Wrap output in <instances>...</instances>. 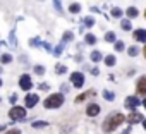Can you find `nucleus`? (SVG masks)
Segmentation results:
<instances>
[{"label":"nucleus","instance_id":"obj_1","mask_svg":"<svg viewBox=\"0 0 146 134\" xmlns=\"http://www.w3.org/2000/svg\"><path fill=\"white\" fill-rule=\"evenodd\" d=\"M125 120V115L124 113H120V112H112V113H108L107 115V119L103 120V125H102V129H103V132H112V131H115L122 122Z\"/></svg>","mask_w":146,"mask_h":134},{"label":"nucleus","instance_id":"obj_2","mask_svg":"<svg viewBox=\"0 0 146 134\" xmlns=\"http://www.w3.org/2000/svg\"><path fill=\"white\" fill-rule=\"evenodd\" d=\"M43 105H45V108H58L60 105H64V95L62 93H53L43 101Z\"/></svg>","mask_w":146,"mask_h":134},{"label":"nucleus","instance_id":"obj_3","mask_svg":"<svg viewBox=\"0 0 146 134\" xmlns=\"http://www.w3.org/2000/svg\"><path fill=\"white\" fill-rule=\"evenodd\" d=\"M9 117H11L12 120H24L26 110H24L23 107H12V108L9 110Z\"/></svg>","mask_w":146,"mask_h":134},{"label":"nucleus","instance_id":"obj_4","mask_svg":"<svg viewBox=\"0 0 146 134\" xmlns=\"http://www.w3.org/2000/svg\"><path fill=\"white\" fill-rule=\"evenodd\" d=\"M70 83H72V86L74 88H83V84H84V74L83 72H72L70 74Z\"/></svg>","mask_w":146,"mask_h":134},{"label":"nucleus","instance_id":"obj_5","mask_svg":"<svg viewBox=\"0 0 146 134\" xmlns=\"http://www.w3.org/2000/svg\"><path fill=\"white\" fill-rule=\"evenodd\" d=\"M124 105H125V108H129V110H136L139 105H143L141 101H139V96H127L125 100H124Z\"/></svg>","mask_w":146,"mask_h":134},{"label":"nucleus","instance_id":"obj_6","mask_svg":"<svg viewBox=\"0 0 146 134\" xmlns=\"http://www.w3.org/2000/svg\"><path fill=\"white\" fill-rule=\"evenodd\" d=\"M19 86H21L24 91L31 90V88H33V81H31V78H29L28 74H23V76H21V79H19Z\"/></svg>","mask_w":146,"mask_h":134},{"label":"nucleus","instance_id":"obj_7","mask_svg":"<svg viewBox=\"0 0 146 134\" xmlns=\"http://www.w3.org/2000/svg\"><path fill=\"white\" fill-rule=\"evenodd\" d=\"M143 119H144V117H143V115H141L139 112H136V110H132V112H131V113H129V115L125 117V120H127V122H129L131 125H132V124H137V122H141Z\"/></svg>","mask_w":146,"mask_h":134},{"label":"nucleus","instance_id":"obj_8","mask_svg":"<svg viewBox=\"0 0 146 134\" xmlns=\"http://www.w3.org/2000/svg\"><path fill=\"white\" fill-rule=\"evenodd\" d=\"M132 38H134V41L146 43V29H134L132 31Z\"/></svg>","mask_w":146,"mask_h":134},{"label":"nucleus","instance_id":"obj_9","mask_svg":"<svg viewBox=\"0 0 146 134\" xmlns=\"http://www.w3.org/2000/svg\"><path fill=\"white\" fill-rule=\"evenodd\" d=\"M136 91L137 95H146V76L139 78L137 83H136Z\"/></svg>","mask_w":146,"mask_h":134},{"label":"nucleus","instance_id":"obj_10","mask_svg":"<svg viewBox=\"0 0 146 134\" xmlns=\"http://www.w3.org/2000/svg\"><path fill=\"white\" fill-rule=\"evenodd\" d=\"M98 113H100V105H98V103H90V105L86 107V115L96 117Z\"/></svg>","mask_w":146,"mask_h":134},{"label":"nucleus","instance_id":"obj_11","mask_svg":"<svg viewBox=\"0 0 146 134\" xmlns=\"http://www.w3.org/2000/svg\"><path fill=\"white\" fill-rule=\"evenodd\" d=\"M38 101H40L38 95H28V96H26V100H24V103H26V107H28V108L36 107V103H38Z\"/></svg>","mask_w":146,"mask_h":134},{"label":"nucleus","instance_id":"obj_12","mask_svg":"<svg viewBox=\"0 0 146 134\" xmlns=\"http://www.w3.org/2000/svg\"><path fill=\"white\" fill-rule=\"evenodd\" d=\"M125 14H127L129 19H134V17L139 16V11H137L136 7H129V9H125Z\"/></svg>","mask_w":146,"mask_h":134},{"label":"nucleus","instance_id":"obj_13","mask_svg":"<svg viewBox=\"0 0 146 134\" xmlns=\"http://www.w3.org/2000/svg\"><path fill=\"white\" fill-rule=\"evenodd\" d=\"M103 60H105V65H108V67H113V65L117 64V58H115V55H107Z\"/></svg>","mask_w":146,"mask_h":134},{"label":"nucleus","instance_id":"obj_14","mask_svg":"<svg viewBox=\"0 0 146 134\" xmlns=\"http://www.w3.org/2000/svg\"><path fill=\"white\" fill-rule=\"evenodd\" d=\"M120 28H122L124 31H131V29H132V24H131L129 19H122V21H120Z\"/></svg>","mask_w":146,"mask_h":134},{"label":"nucleus","instance_id":"obj_15","mask_svg":"<svg viewBox=\"0 0 146 134\" xmlns=\"http://www.w3.org/2000/svg\"><path fill=\"white\" fill-rule=\"evenodd\" d=\"M105 41H108V43H115V41H117V34H115L113 31H108V33L105 34Z\"/></svg>","mask_w":146,"mask_h":134},{"label":"nucleus","instance_id":"obj_16","mask_svg":"<svg viewBox=\"0 0 146 134\" xmlns=\"http://www.w3.org/2000/svg\"><path fill=\"white\" fill-rule=\"evenodd\" d=\"M103 58V55L98 52V50H95V52H91V62H95V64H98L100 60Z\"/></svg>","mask_w":146,"mask_h":134},{"label":"nucleus","instance_id":"obj_17","mask_svg":"<svg viewBox=\"0 0 146 134\" xmlns=\"http://www.w3.org/2000/svg\"><path fill=\"white\" fill-rule=\"evenodd\" d=\"M103 98H105L107 101H113V100H115V93H113V91L105 90V91H103Z\"/></svg>","mask_w":146,"mask_h":134},{"label":"nucleus","instance_id":"obj_18","mask_svg":"<svg viewBox=\"0 0 146 134\" xmlns=\"http://www.w3.org/2000/svg\"><path fill=\"white\" fill-rule=\"evenodd\" d=\"M110 14H112V17H122V14H124V11L122 9H119V7H113L112 11H110Z\"/></svg>","mask_w":146,"mask_h":134},{"label":"nucleus","instance_id":"obj_19","mask_svg":"<svg viewBox=\"0 0 146 134\" xmlns=\"http://www.w3.org/2000/svg\"><path fill=\"white\" fill-rule=\"evenodd\" d=\"M84 41H86L88 45H95V43H96V36L91 34V33H88V34L84 36Z\"/></svg>","mask_w":146,"mask_h":134},{"label":"nucleus","instance_id":"obj_20","mask_svg":"<svg viewBox=\"0 0 146 134\" xmlns=\"http://www.w3.org/2000/svg\"><path fill=\"white\" fill-rule=\"evenodd\" d=\"M95 95V91L91 90V91H88V93H83V95H79L78 98H76V103H79V101H83V100H86L88 96H93Z\"/></svg>","mask_w":146,"mask_h":134},{"label":"nucleus","instance_id":"obj_21","mask_svg":"<svg viewBox=\"0 0 146 134\" xmlns=\"http://www.w3.org/2000/svg\"><path fill=\"white\" fill-rule=\"evenodd\" d=\"M127 53H129V57H136V55L139 53V48H137L136 45H132V46L127 48Z\"/></svg>","mask_w":146,"mask_h":134},{"label":"nucleus","instance_id":"obj_22","mask_svg":"<svg viewBox=\"0 0 146 134\" xmlns=\"http://www.w3.org/2000/svg\"><path fill=\"white\" fill-rule=\"evenodd\" d=\"M0 62H2V64H11L12 62V55L11 53H4L2 57H0Z\"/></svg>","mask_w":146,"mask_h":134},{"label":"nucleus","instance_id":"obj_23","mask_svg":"<svg viewBox=\"0 0 146 134\" xmlns=\"http://www.w3.org/2000/svg\"><path fill=\"white\" fill-rule=\"evenodd\" d=\"M69 11H70V12H72V14H78V12H79V11H81V5H79V4H76V2H74V4H70V5H69Z\"/></svg>","mask_w":146,"mask_h":134},{"label":"nucleus","instance_id":"obj_24","mask_svg":"<svg viewBox=\"0 0 146 134\" xmlns=\"http://www.w3.org/2000/svg\"><path fill=\"white\" fill-rule=\"evenodd\" d=\"M55 72H57V74H65V72H67V67L62 65V64H58V65L55 67Z\"/></svg>","mask_w":146,"mask_h":134},{"label":"nucleus","instance_id":"obj_25","mask_svg":"<svg viewBox=\"0 0 146 134\" xmlns=\"http://www.w3.org/2000/svg\"><path fill=\"white\" fill-rule=\"evenodd\" d=\"M83 23H84V26H86V28H91V26L95 24V19L88 16V17H84V19H83Z\"/></svg>","mask_w":146,"mask_h":134},{"label":"nucleus","instance_id":"obj_26","mask_svg":"<svg viewBox=\"0 0 146 134\" xmlns=\"http://www.w3.org/2000/svg\"><path fill=\"white\" fill-rule=\"evenodd\" d=\"M35 72H36L38 76H43V74H45V67H43V65H36V67H35Z\"/></svg>","mask_w":146,"mask_h":134},{"label":"nucleus","instance_id":"obj_27","mask_svg":"<svg viewBox=\"0 0 146 134\" xmlns=\"http://www.w3.org/2000/svg\"><path fill=\"white\" fill-rule=\"evenodd\" d=\"M72 38H74V34H72L70 31H65V33H64V38H62V40H64V41H70Z\"/></svg>","mask_w":146,"mask_h":134},{"label":"nucleus","instance_id":"obj_28","mask_svg":"<svg viewBox=\"0 0 146 134\" xmlns=\"http://www.w3.org/2000/svg\"><path fill=\"white\" fill-rule=\"evenodd\" d=\"M31 125H33V127H46V125H48V122H41V120H36V122H33Z\"/></svg>","mask_w":146,"mask_h":134},{"label":"nucleus","instance_id":"obj_29","mask_svg":"<svg viewBox=\"0 0 146 134\" xmlns=\"http://www.w3.org/2000/svg\"><path fill=\"white\" fill-rule=\"evenodd\" d=\"M124 46H125V45H124V41H115V50H117V52H122V50H124Z\"/></svg>","mask_w":146,"mask_h":134},{"label":"nucleus","instance_id":"obj_30","mask_svg":"<svg viewBox=\"0 0 146 134\" xmlns=\"http://www.w3.org/2000/svg\"><path fill=\"white\" fill-rule=\"evenodd\" d=\"M53 5H55V9H57L58 12H62V7H60V0H53Z\"/></svg>","mask_w":146,"mask_h":134},{"label":"nucleus","instance_id":"obj_31","mask_svg":"<svg viewBox=\"0 0 146 134\" xmlns=\"http://www.w3.org/2000/svg\"><path fill=\"white\" fill-rule=\"evenodd\" d=\"M62 48H64V45H58V46L55 48V52H53V53H55V55H60V53H62Z\"/></svg>","mask_w":146,"mask_h":134},{"label":"nucleus","instance_id":"obj_32","mask_svg":"<svg viewBox=\"0 0 146 134\" xmlns=\"http://www.w3.org/2000/svg\"><path fill=\"white\" fill-rule=\"evenodd\" d=\"M5 134H21V131H19V129H9Z\"/></svg>","mask_w":146,"mask_h":134},{"label":"nucleus","instance_id":"obj_33","mask_svg":"<svg viewBox=\"0 0 146 134\" xmlns=\"http://www.w3.org/2000/svg\"><path fill=\"white\" fill-rule=\"evenodd\" d=\"M91 74H93V76H98V74H100V71H98V69H96V67H95V69L91 71Z\"/></svg>","mask_w":146,"mask_h":134},{"label":"nucleus","instance_id":"obj_34","mask_svg":"<svg viewBox=\"0 0 146 134\" xmlns=\"http://www.w3.org/2000/svg\"><path fill=\"white\" fill-rule=\"evenodd\" d=\"M122 134H131V127H127V129H124V131H122Z\"/></svg>","mask_w":146,"mask_h":134},{"label":"nucleus","instance_id":"obj_35","mask_svg":"<svg viewBox=\"0 0 146 134\" xmlns=\"http://www.w3.org/2000/svg\"><path fill=\"white\" fill-rule=\"evenodd\" d=\"M143 127H144V131H146V119H143Z\"/></svg>","mask_w":146,"mask_h":134},{"label":"nucleus","instance_id":"obj_36","mask_svg":"<svg viewBox=\"0 0 146 134\" xmlns=\"http://www.w3.org/2000/svg\"><path fill=\"white\" fill-rule=\"evenodd\" d=\"M143 105H144V108H146V98H144V100H143Z\"/></svg>","mask_w":146,"mask_h":134},{"label":"nucleus","instance_id":"obj_37","mask_svg":"<svg viewBox=\"0 0 146 134\" xmlns=\"http://www.w3.org/2000/svg\"><path fill=\"white\" fill-rule=\"evenodd\" d=\"M5 129V125H0V131H4Z\"/></svg>","mask_w":146,"mask_h":134},{"label":"nucleus","instance_id":"obj_38","mask_svg":"<svg viewBox=\"0 0 146 134\" xmlns=\"http://www.w3.org/2000/svg\"><path fill=\"white\" fill-rule=\"evenodd\" d=\"M144 58H146V45H144Z\"/></svg>","mask_w":146,"mask_h":134},{"label":"nucleus","instance_id":"obj_39","mask_svg":"<svg viewBox=\"0 0 146 134\" xmlns=\"http://www.w3.org/2000/svg\"><path fill=\"white\" fill-rule=\"evenodd\" d=\"M0 86H2V79H0Z\"/></svg>","mask_w":146,"mask_h":134},{"label":"nucleus","instance_id":"obj_40","mask_svg":"<svg viewBox=\"0 0 146 134\" xmlns=\"http://www.w3.org/2000/svg\"><path fill=\"white\" fill-rule=\"evenodd\" d=\"M144 17H146V11H144Z\"/></svg>","mask_w":146,"mask_h":134}]
</instances>
